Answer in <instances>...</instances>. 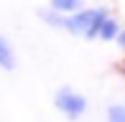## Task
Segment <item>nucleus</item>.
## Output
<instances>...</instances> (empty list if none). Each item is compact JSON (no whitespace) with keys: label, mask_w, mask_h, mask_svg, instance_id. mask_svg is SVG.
I'll list each match as a JSON object with an SVG mask.
<instances>
[{"label":"nucleus","mask_w":125,"mask_h":122,"mask_svg":"<svg viewBox=\"0 0 125 122\" xmlns=\"http://www.w3.org/2000/svg\"><path fill=\"white\" fill-rule=\"evenodd\" d=\"M112 10L107 5H87L79 13H72L64 18V33L74 38H84V41H97L100 26L105 23V18Z\"/></svg>","instance_id":"obj_1"},{"label":"nucleus","mask_w":125,"mask_h":122,"mask_svg":"<svg viewBox=\"0 0 125 122\" xmlns=\"http://www.w3.org/2000/svg\"><path fill=\"white\" fill-rule=\"evenodd\" d=\"M0 69L3 71H15L18 69V53L15 46L5 33H0Z\"/></svg>","instance_id":"obj_3"},{"label":"nucleus","mask_w":125,"mask_h":122,"mask_svg":"<svg viewBox=\"0 0 125 122\" xmlns=\"http://www.w3.org/2000/svg\"><path fill=\"white\" fill-rule=\"evenodd\" d=\"M49 8L61 15H72L87 8V0H49Z\"/></svg>","instance_id":"obj_6"},{"label":"nucleus","mask_w":125,"mask_h":122,"mask_svg":"<svg viewBox=\"0 0 125 122\" xmlns=\"http://www.w3.org/2000/svg\"><path fill=\"white\" fill-rule=\"evenodd\" d=\"M36 15H38V20H41L43 26H49V28H54V31H64V18H66V15L51 10L49 5H46V8H38Z\"/></svg>","instance_id":"obj_5"},{"label":"nucleus","mask_w":125,"mask_h":122,"mask_svg":"<svg viewBox=\"0 0 125 122\" xmlns=\"http://www.w3.org/2000/svg\"><path fill=\"white\" fill-rule=\"evenodd\" d=\"M115 46L120 48V51H125V26L120 28V33H117V38H115Z\"/></svg>","instance_id":"obj_8"},{"label":"nucleus","mask_w":125,"mask_h":122,"mask_svg":"<svg viewBox=\"0 0 125 122\" xmlns=\"http://www.w3.org/2000/svg\"><path fill=\"white\" fill-rule=\"evenodd\" d=\"M120 28H123L120 18H117L115 13H110V15L105 18V23L100 26L97 41H102V43H115V38H117V33H120Z\"/></svg>","instance_id":"obj_4"},{"label":"nucleus","mask_w":125,"mask_h":122,"mask_svg":"<svg viewBox=\"0 0 125 122\" xmlns=\"http://www.w3.org/2000/svg\"><path fill=\"white\" fill-rule=\"evenodd\" d=\"M105 122H125V104L115 102L105 109Z\"/></svg>","instance_id":"obj_7"},{"label":"nucleus","mask_w":125,"mask_h":122,"mask_svg":"<svg viewBox=\"0 0 125 122\" xmlns=\"http://www.w3.org/2000/svg\"><path fill=\"white\" fill-rule=\"evenodd\" d=\"M54 109L59 114H64L69 122H79L89 109V99L72 87H59L54 92Z\"/></svg>","instance_id":"obj_2"}]
</instances>
